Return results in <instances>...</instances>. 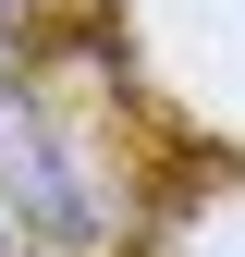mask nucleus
I'll list each match as a JSON object with an SVG mask.
<instances>
[{"mask_svg": "<svg viewBox=\"0 0 245 257\" xmlns=\"http://www.w3.org/2000/svg\"><path fill=\"white\" fill-rule=\"evenodd\" d=\"M0 196H13V220H25L37 245H98V196H86L74 147H61L49 110L13 98V86H0Z\"/></svg>", "mask_w": 245, "mask_h": 257, "instance_id": "1", "label": "nucleus"}]
</instances>
